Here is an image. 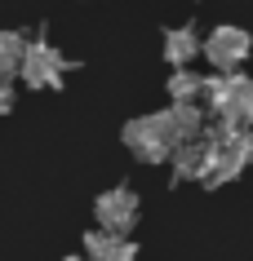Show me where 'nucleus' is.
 I'll list each match as a JSON object with an SVG mask.
<instances>
[{
	"label": "nucleus",
	"mask_w": 253,
	"mask_h": 261,
	"mask_svg": "<svg viewBox=\"0 0 253 261\" xmlns=\"http://www.w3.org/2000/svg\"><path fill=\"white\" fill-rule=\"evenodd\" d=\"M200 93H204V75H196L187 67H178L169 75V102H200Z\"/></svg>",
	"instance_id": "nucleus-11"
},
{
	"label": "nucleus",
	"mask_w": 253,
	"mask_h": 261,
	"mask_svg": "<svg viewBox=\"0 0 253 261\" xmlns=\"http://www.w3.org/2000/svg\"><path fill=\"white\" fill-rule=\"evenodd\" d=\"M125 146L138 155L142 164H165L178 142H173V133H169L165 115H138V120L125 124Z\"/></svg>",
	"instance_id": "nucleus-3"
},
{
	"label": "nucleus",
	"mask_w": 253,
	"mask_h": 261,
	"mask_svg": "<svg viewBox=\"0 0 253 261\" xmlns=\"http://www.w3.org/2000/svg\"><path fill=\"white\" fill-rule=\"evenodd\" d=\"M62 261H89V257H62Z\"/></svg>",
	"instance_id": "nucleus-14"
},
{
	"label": "nucleus",
	"mask_w": 253,
	"mask_h": 261,
	"mask_svg": "<svg viewBox=\"0 0 253 261\" xmlns=\"http://www.w3.org/2000/svg\"><path fill=\"white\" fill-rule=\"evenodd\" d=\"M213 138V160H209V173H204V186H222V181L240 177L253 160V128L249 124H226L218 120L209 128Z\"/></svg>",
	"instance_id": "nucleus-1"
},
{
	"label": "nucleus",
	"mask_w": 253,
	"mask_h": 261,
	"mask_svg": "<svg viewBox=\"0 0 253 261\" xmlns=\"http://www.w3.org/2000/svg\"><path fill=\"white\" fill-rule=\"evenodd\" d=\"M9 107H14V84H9V75L0 71V115H5Z\"/></svg>",
	"instance_id": "nucleus-13"
},
{
	"label": "nucleus",
	"mask_w": 253,
	"mask_h": 261,
	"mask_svg": "<svg viewBox=\"0 0 253 261\" xmlns=\"http://www.w3.org/2000/svg\"><path fill=\"white\" fill-rule=\"evenodd\" d=\"M204 54V40L196 36V27H169L165 31V62L169 67H191V58Z\"/></svg>",
	"instance_id": "nucleus-10"
},
{
	"label": "nucleus",
	"mask_w": 253,
	"mask_h": 261,
	"mask_svg": "<svg viewBox=\"0 0 253 261\" xmlns=\"http://www.w3.org/2000/svg\"><path fill=\"white\" fill-rule=\"evenodd\" d=\"M22 54H27V36L0 31V71H5V75H14V71L22 67Z\"/></svg>",
	"instance_id": "nucleus-12"
},
{
	"label": "nucleus",
	"mask_w": 253,
	"mask_h": 261,
	"mask_svg": "<svg viewBox=\"0 0 253 261\" xmlns=\"http://www.w3.org/2000/svg\"><path fill=\"white\" fill-rule=\"evenodd\" d=\"M18 75H22L31 89H58V84H62V75H67V58L58 54L49 40H36V44H27Z\"/></svg>",
	"instance_id": "nucleus-4"
},
{
	"label": "nucleus",
	"mask_w": 253,
	"mask_h": 261,
	"mask_svg": "<svg viewBox=\"0 0 253 261\" xmlns=\"http://www.w3.org/2000/svg\"><path fill=\"white\" fill-rule=\"evenodd\" d=\"M169 160H173V177H178V181H204L209 160H213V138H209V128H204L200 138H191V142H178Z\"/></svg>",
	"instance_id": "nucleus-7"
},
{
	"label": "nucleus",
	"mask_w": 253,
	"mask_h": 261,
	"mask_svg": "<svg viewBox=\"0 0 253 261\" xmlns=\"http://www.w3.org/2000/svg\"><path fill=\"white\" fill-rule=\"evenodd\" d=\"M200 102L226 124H249L253 128V80L240 75V71H218V75H204V93Z\"/></svg>",
	"instance_id": "nucleus-2"
},
{
	"label": "nucleus",
	"mask_w": 253,
	"mask_h": 261,
	"mask_svg": "<svg viewBox=\"0 0 253 261\" xmlns=\"http://www.w3.org/2000/svg\"><path fill=\"white\" fill-rule=\"evenodd\" d=\"M94 213H98V226H102V230H120V234H129V226L138 221V195L129 191V186H111V191H102V195H98Z\"/></svg>",
	"instance_id": "nucleus-6"
},
{
	"label": "nucleus",
	"mask_w": 253,
	"mask_h": 261,
	"mask_svg": "<svg viewBox=\"0 0 253 261\" xmlns=\"http://www.w3.org/2000/svg\"><path fill=\"white\" fill-rule=\"evenodd\" d=\"M160 115H165L173 142H191V138L204 133V111H200V102H173V107H165Z\"/></svg>",
	"instance_id": "nucleus-9"
},
{
	"label": "nucleus",
	"mask_w": 253,
	"mask_h": 261,
	"mask_svg": "<svg viewBox=\"0 0 253 261\" xmlns=\"http://www.w3.org/2000/svg\"><path fill=\"white\" fill-rule=\"evenodd\" d=\"M249 54H253V36L244 27H213L204 36V58L218 71H236Z\"/></svg>",
	"instance_id": "nucleus-5"
},
{
	"label": "nucleus",
	"mask_w": 253,
	"mask_h": 261,
	"mask_svg": "<svg viewBox=\"0 0 253 261\" xmlns=\"http://www.w3.org/2000/svg\"><path fill=\"white\" fill-rule=\"evenodd\" d=\"M84 257L89 261H133L138 257V244L120 230H89L84 234Z\"/></svg>",
	"instance_id": "nucleus-8"
}]
</instances>
